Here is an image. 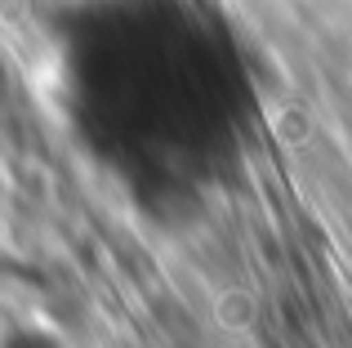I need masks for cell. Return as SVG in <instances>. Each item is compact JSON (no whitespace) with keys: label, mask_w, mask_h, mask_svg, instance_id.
I'll return each instance as SVG.
<instances>
[{"label":"cell","mask_w":352,"mask_h":348,"mask_svg":"<svg viewBox=\"0 0 352 348\" xmlns=\"http://www.w3.org/2000/svg\"><path fill=\"white\" fill-rule=\"evenodd\" d=\"M80 107L138 179L197 197L241 161L254 76L241 41L201 0H94L76 32Z\"/></svg>","instance_id":"obj_1"},{"label":"cell","mask_w":352,"mask_h":348,"mask_svg":"<svg viewBox=\"0 0 352 348\" xmlns=\"http://www.w3.org/2000/svg\"><path fill=\"white\" fill-rule=\"evenodd\" d=\"M0 348H67L54 326H41V322H14L0 331Z\"/></svg>","instance_id":"obj_2"}]
</instances>
